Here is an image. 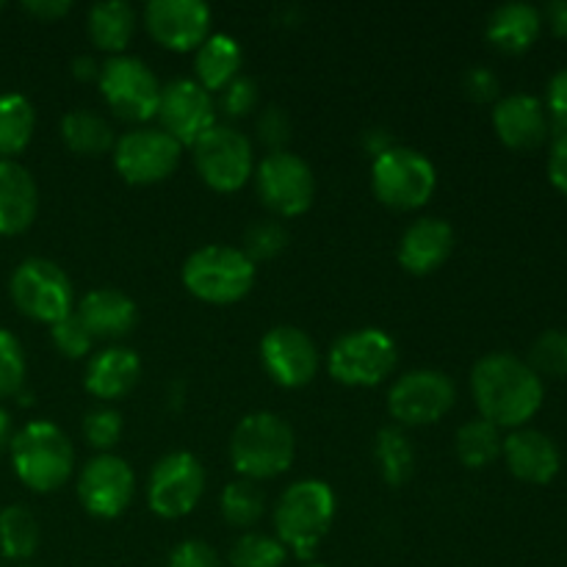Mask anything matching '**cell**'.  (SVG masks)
I'll return each instance as SVG.
<instances>
[{
  "label": "cell",
  "instance_id": "cell-1",
  "mask_svg": "<svg viewBox=\"0 0 567 567\" xmlns=\"http://www.w3.org/2000/svg\"><path fill=\"white\" fill-rule=\"evenodd\" d=\"M471 393L480 408V419L498 430H520L543 408L546 388L526 360L509 352H493L476 360L471 371Z\"/></svg>",
  "mask_w": 567,
  "mask_h": 567
},
{
  "label": "cell",
  "instance_id": "cell-2",
  "mask_svg": "<svg viewBox=\"0 0 567 567\" xmlns=\"http://www.w3.org/2000/svg\"><path fill=\"white\" fill-rule=\"evenodd\" d=\"M336 520V493L321 480L293 482L275 507L277 540L299 559H310Z\"/></svg>",
  "mask_w": 567,
  "mask_h": 567
},
{
  "label": "cell",
  "instance_id": "cell-3",
  "mask_svg": "<svg viewBox=\"0 0 567 567\" xmlns=\"http://www.w3.org/2000/svg\"><path fill=\"white\" fill-rule=\"evenodd\" d=\"M293 454V430L277 413H249L233 430L230 460L241 480H275L291 468Z\"/></svg>",
  "mask_w": 567,
  "mask_h": 567
},
{
  "label": "cell",
  "instance_id": "cell-4",
  "mask_svg": "<svg viewBox=\"0 0 567 567\" xmlns=\"http://www.w3.org/2000/svg\"><path fill=\"white\" fill-rule=\"evenodd\" d=\"M17 480L37 493H53L70 480L75 452L64 432L50 421H31L11 437Z\"/></svg>",
  "mask_w": 567,
  "mask_h": 567
},
{
  "label": "cell",
  "instance_id": "cell-5",
  "mask_svg": "<svg viewBox=\"0 0 567 567\" xmlns=\"http://www.w3.org/2000/svg\"><path fill=\"white\" fill-rule=\"evenodd\" d=\"M183 286L203 302L233 305L252 291L255 264L244 255V249L210 244L186 258Z\"/></svg>",
  "mask_w": 567,
  "mask_h": 567
},
{
  "label": "cell",
  "instance_id": "cell-6",
  "mask_svg": "<svg viewBox=\"0 0 567 567\" xmlns=\"http://www.w3.org/2000/svg\"><path fill=\"white\" fill-rule=\"evenodd\" d=\"M437 172L419 150L396 147L377 155L371 164V188L377 199L393 210H415L426 205L435 194Z\"/></svg>",
  "mask_w": 567,
  "mask_h": 567
},
{
  "label": "cell",
  "instance_id": "cell-7",
  "mask_svg": "<svg viewBox=\"0 0 567 567\" xmlns=\"http://www.w3.org/2000/svg\"><path fill=\"white\" fill-rule=\"evenodd\" d=\"M330 377L349 388L380 385L396 369V343L380 327L347 332L332 343L327 354Z\"/></svg>",
  "mask_w": 567,
  "mask_h": 567
},
{
  "label": "cell",
  "instance_id": "cell-8",
  "mask_svg": "<svg viewBox=\"0 0 567 567\" xmlns=\"http://www.w3.org/2000/svg\"><path fill=\"white\" fill-rule=\"evenodd\" d=\"M17 310L28 319L59 324L72 313V282L61 266L48 258H28L14 269L9 282Z\"/></svg>",
  "mask_w": 567,
  "mask_h": 567
},
{
  "label": "cell",
  "instance_id": "cell-9",
  "mask_svg": "<svg viewBox=\"0 0 567 567\" xmlns=\"http://www.w3.org/2000/svg\"><path fill=\"white\" fill-rule=\"evenodd\" d=\"M100 94L116 116L127 122H147L155 116L161 100V83L136 55H111L100 64Z\"/></svg>",
  "mask_w": 567,
  "mask_h": 567
},
{
  "label": "cell",
  "instance_id": "cell-10",
  "mask_svg": "<svg viewBox=\"0 0 567 567\" xmlns=\"http://www.w3.org/2000/svg\"><path fill=\"white\" fill-rule=\"evenodd\" d=\"M194 166L216 192H238L255 172L252 144L230 125H214L194 142Z\"/></svg>",
  "mask_w": 567,
  "mask_h": 567
},
{
  "label": "cell",
  "instance_id": "cell-11",
  "mask_svg": "<svg viewBox=\"0 0 567 567\" xmlns=\"http://www.w3.org/2000/svg\"><path fill=\"white\" fill-rule=\"evenodd\" d=\"M457 388L452 377L435 369L408 371L393 382L388 393V410L404 426H426L441 421L454 408Z\"/></svg>",
  "mask_w": 567,
  "mask_h": 567
},
{
  "label": "cell",
  "instance_id": "cell-12",
  "mask_svg": "<svg viewBox=\"0 0 567 567\" xmlns=\"http://www.w3.org/2000/svg\"><path fill=\"white\" fill-rule=\"evenodd\" d=\"M205 493V471L188 452H172L155 463L147 482V502L158 518H186Z\"/></svg>",
  "mask_w": 567,
  "mask_h": 567
},
{
  "label": "cell",
  "instance_id": "cell-13",
  "mask_svg": "<svg viewBox=\"0 0 567 567\" xmlns=\"http://www.w3.org/2000/svg\"><path fill=\"white\" fill-rule=\"evenodd\" d=\"M183 147L161 127H136L114 144V166L133 186L161 183L177 169Z\"/></svg>",
  "mask_w": 567,
  "mask_h": 567
},
{
  "label": "cell",
  "instance_id": "cell-14",
  "mask_svg": "<svg viewBox=\"0 0 567 567\" xmlns=\"http://www.w3.org/2000/svg\"><path fill=\"white\" fill-rule=\"evenodd\" d=\"M255 183H258L264 205L277 216H299L313 205V172L299 155L288 150L266 155L255 169Z\"/></svg>",
  "mask_w": 567,
  "mask_h": 567
},
{
  "label": "cell",
  "instance_id": "cell-15",
  "mask_svg": "<svg viewBox=\"0 0 567 567\" xmlns=\"http://www.w3.org/2000/svg\"><path fill=\"white\" fill-rule=\"evenodd\" d=\"M155 116L161 120V131L169 133L181 147H194V142L216 125L214 97L194 78H177L161 86Z\"/></svg>",
  "mask_w": 567,
  "mask_h": 567
},
{
  "label": "cell",
  "instance_id": "cell-16",
  "mask_svg": "<svg viewBox=\"0 0 567 567\" xmlns=\"http://www.w3.org/2000/svg\"><path fill=\"white\" fill-rule=\"evenodd\" d=\"M133 491H136V476L131 465L116 454H100L89 460L78 480V498L94 518H120L131 504Z\"/></svg>",
  "mask_w": 567,
  "mask_h": 567
},
{
  "label": "cell",
  "instance_id": "cell-17",
  "mask_svg": "<svg viewBox=\"0 0 567 567\" xmlns=\"http://www.w3.org/2000/svg\"><path fill=\"white\" fill-rule=\"evenodd\" d=\"M144 25L161 48L188 53L210 37V9L203 0H153L144 9Z\"/></svg>",
  "mask_w": 567,
  "mask_h": 567
},
{
  "label": "cell",
  "instance_id": "cell-18",
  "mask_svg": "<svg viewBox=\"0 0 567 567\" xmlns=\"http://www.w3.org/2000/svg\"><path fill=\"white\" fill-rule=\"evenodd\" d=\"M260 360L271 380L282 388H302L319 371V349L299 327H271L260 341Z\"/></svg>",
  "mask_w": 567,
  "mask_h": 567
},
{
  "label": "cell",
  "instance_id": "cell-19",
  "mask_svg": "<svg viewBox=\"0 0 567 567\" xmlns=\"http://www.w3.org/2000/svg\"><path fill=\"white\" fill-rule=\"evenodd\" d=\"M502 454L509 474L518 476L520 482H529V485H548L563 465L557 443L546 432L529 430V426L509 432L504 437Z\"/></svg>",
  "mask_w": 567,
  "mask_h": 567
},
{
  "label": "cell",
  "instance_id": "cell-20",
  "mask_svg": "<svg viewBox=\"0 0 567 567\" xmlns=\"http://www.w3.org/2000/svg\"><path fill=\"white\" fill-rule=\"evenodd\" d=\"M493 127L507 147L535 150L548 138L551 122H548L543 100L518 92L498 100L493 109Z\"/></svg>",
  "mask_w": 567,
  "mask_h": 567
},
{
  "label": "cell",
  "instance_id": "cell-21",
  "mask_svg": "<svg viewBox=\"0 0 567 567\" xmlns=\"http://www.w3.org/2000/svg\"><path fill=\"white\" fill-rule=\"evenodd\" d=\"M454 249V230L449 221L426 216L410 225L399 241V264L410 275H432L449 260Z\"/></svg>",
  "mask_w": 567,
  "mask_h": 567
},
{
  "label": "cell",
  "instance_id": "cell-22",
  "mask_svg": "<svg viewBox=\"0 0 567 567\" xmlns=\"http://www.w3.org/2000/svg\"><path fill=\"white\" fill-rule=\"evenodd\" d=\"M39 188L31 172L17 161H0V236H20L33 225Z\"/></svg>",
  "mask_w": 567,
  "mask_h": 567
},
{
  "label": "cell",
  "instance_id": "cell-23",
  "mask_svg": "<svg viewBox=\"0 0 567 567\" xmlns=\"http://www.w3.org/2000/svg\"><path fill=\"white\" fill-rule=\"evenodd\" d=\"M75 316L86 327L92 338H116L127 336L136 327V302L116 288H94L78 305Z\"/></svg>",
  "mask_w": 567,
  "mask_h": 567
},
{
  "label": "cell",
  "instance_id": "cell-24",
  "mask_svg": "<svg viewBox=\"0 0 567 567\" xmlns=\"http://www.w3.org/2000/svg\"><path fill=\"white\" fill-rule=\"evenodd\" d=\"M138 377H142L138 354L127 347H109L89 360L83 385L97 399H120L133 391Z\"/></svg>",
  "mask_w": 567,
  "mask_h": 567
},
{
  "label": "cell",
  "instance_id": "cell-25",
  "mask_svg": "<svg viewBox=\"0 0 567 567\" xmlns=\"http://www.w3.org/2000/svg\"><path fill=\"white\" fill-rule=\"evenodd\" d=\"M543 14L532 3H504L487 20V39L502 53H526L540 37Z\"/></svg>",
  "mask_w": 567,
  "mask_h": 567
},
{
  "label": "cell",
  "instance_id": "cell-26",
  "mask_svg": "<svg viewBox=\"0 0 567 567\" xmlns=\"http://www.w3.org/2000/svg\"><path fill=\"white\" fill-rule=\"evenodd\" d=\"M241 70V48L227 33H210L194 55V72L197 83L205 92H219L227 89L238 78Z\"/></svg>",
  "mask_w": 567,
  "mask_h": 567
},
{
  "label": "cell",
  "instance_id": "cell-27",
  "mask_svg": "<svg viewBox=\"0 0 567 567\" xmlns=\"http://www.w3.org/2000/svg\"><path fill=\"white\" fill-rule=\"evenodd\" d=\"M136 28V14L125 0H103L89 11V37L105 53L122 55Z\"/></svg>",
  "mask_w": 567,
  "mask_h": 567
},
{
  "label": "cell",
  "instance_id": "cell-28",
  "mask_svg": "<svg viewBox=\"0 0 567 567\" xmlns=\"http://www.w3.org/2000/svg\"><path fill=\"white\" fill-rule=\"evenodd\" d=\"M37 127V111L25 94H0V161H11L28 147Z\"/></svg>",
  "mask_w": 567,
  "mask_h": 567
},
{
  "label": "cell",
  "instance_id": "cell-29",
  "mask_svg": "<svg viewBox=\"0 0 567 567\" xmlns=\"http://www.w3.org/2000/svg\"><path fill=\"white\" fill-rule=\"evenodd\" d=\"M61 138L78 155H103L114 147V131L105 116L89 109H75L61 120Z\"/></svg>",
  "mask_w": 567,
  "mask_h": 567
},
{
  "label": "cell",
  "instance_id": "cell-30",
  "mask_svg": "<svg viewBox=\"0 0 567 567\" xmlns=\"http://www.w3.org/2000/svg\"><path fill=\"white\" fill-rule=\"evenodd\" d=\"M374 457L377 463H380L382 480L391 487H402L404 482H410V476H413V446H410V437L404 435L399 426H385V430H380L374 443Z\"/></svg>",
  "mask_w": 567,
  "mask_h": 567
},
{
  "label": "cell",
  "instance_id": "cell-31",
  "mask_svg": "<svg viewBox=\"0 0 567 567\" xmlns=\"http://www.w3.org/2000/svg\"><path fill=\"white\" fill-rule=\"evenodd\" d=\"M39 548V524L22 504L0 509V554L6 559H31Z\"/></svg>",
  "mask_w": 567,
  "mask_h": 567
},
{
  "label": "cell",
  "instance_id": "cell-32",
  "mask_svg": "<svg viewBox=\"0 0 567 567\" xmlns=\"http://www.w3.org/2000/svg\"><path fill=\"white\" fill-rule=\"evenodd\" d=\"M504 446L502 430L485 419L465 421L457 430V457L468 468H485L498 460Z\"/></svg>",
  "mask_w": 567,
  "mask_h": 567
},
{
  "label": "cell",
  "instance_id": "cell-33",
  "mask_svg": "<svg viewBox=\"0 0 567 567\" xmlns=\"http://www.w3.org/2000/svg\"><path fill=\"white\" fill-rule=\"evenodd\" d=\"M266 498L260 493L258 482L252 480H236L225 487L221 493V515L236 529H249L264 518Z\"/></svg>",
  "mask_w": 567,
  "mask_h": 567
},
{
  "label": "cell",
  "instance_id": "cell-34",
  "mask_svg": "<svg viewBox=\"0 0 567 567\" xmlns=\"http://www.w3.org/2000/svg\"><path fill=\"white\" fill-rule=\"evenodd\" d=\"M286 546L269 535H241L230 548V567H282L286 565Z\"/></svg>",
  "mask_w": 567,
  "mask_h": 567
},
{
  "label": "cell",
  "instance_id": "cell-35",
  "mask_svg": "<svg viewBox=\"0 0 567 567\" xmlns=\"http://www.w3.org/2000/svg\"><path fill=\"white\" fill-rule=\"evenodd\" d=\"M529 365L540 377H567V330H546L529 352Z\"/></svg>",
  "mask_w": 567,
  "mask_h": 567
},
{
  "label": "cell",
  "instance_id": "cell-36",
  "mask_svg": "<svg viewBox=\"0 0 567 567\" xmlns=\"http://www.w3.org/2000/svg\"><path fill=\"white\" fill-rule=\"evenodd\" d=\"M25 382V354L14 332L0 330V399L17 396Z\"/></svg>",
  "mask_w": 567,
  "mask_h": 567
},
{
  "label": "cell",
  "instance_id": "cell-37",
  "mask_svg": "<svg viewBox=\"0 0 567 567\" xmlns=\"http://www.w3.org/2000/svg\"><path fill=\"white\" fill-rule=\"evenodd\" d=\"M244 244H247L244 255H247L252 264L255 260H269L275 258L277 252L286 249L288 233L280 221H255V225L247 230Z\"/></svg>",
  "mask_w": 567,
  "mask_h": 567
},
{
  "label": "cell",
  "instance_id": "cell-38",
  "mask_svg": "<svg viewBox=\"0 0 567 567\" xmlns=\"http://www.w3.org/2000/svg\"><path fill=\"white\" fill-rule=\"evenodd\" d=\"M83 437L89 441V446L109 454V449H114L122 437V415L111 408L92 410L83 419Z\"/></svg>",
  "mask_w": 567,
  "mask_h": 567
},
{
  "label": "cell",
  "instance_id": "cell-39",
  "mask_svg": "<svg viewBox=\"0 0 567 567\" xmlns=\"http://www.w3.org/2000/svg\"><path fill=\"white\" fill-rule=\"evenodd\" d=\"M50 338H53L55 349L72 360L89 354V349H92L94 343V338L89 336V330L81 324V319H78L75 313H70L66 319H61L59 324L50 327Z\"/></svg>",
  "mask_w": 567,
  "mask_h": 567
},
{
  "label": "cell",
  "instance_id": "cell-40",
  "mask_svg": "<svg viewBox=\"0 0 567 567\" xmlns=\"http://www.w3.org/2000/svg\"><path fill=\"white\" fill-rule=\"evenodd\" d=\"M258 138L264 144H269L271 153L286 150V142L291 138V120H288L286 111L277 109V105H269L258 116Z\"/></svg>",
  "mask_w": 567,
  "mask_h": 567
},
{
  "label": "cell",
  "instance_id": "cell-41",
  "mask_svg": "<svg viewBox=\"0 0 567 567\" xmlns=\"http://www.w3.org/2000/svg\"><path fill=\"white\" fill-rule=\"evenodd\" d=\"M546 114L557 133H567V70L554 72L546 89Z\"/></svg>",
  "mask_w": 567,
  "mask_h": 567
},
{
  "label": "cell",
  "instance_id": "cell-42",
  "mask_svg": "<svg viewBox=\"0 0 567 567\" xmlns=\"http://www.w3.org/2000/svg\"><path fill=\"white\" fill-rule=\"evenodd\" d=\"M258 83L252 78L238 75L230 86L225 89V111L230 116H247L252 114L255 105H258Z\"/></svg>",
  "mask_w": 567,
  "mask_h": 567
},
{
  "label": "cell",
  "instance_id": "cell-43",
  "mask_svg": "<svg viewBox=\"0 0 567 567\" xmlns=\"http://www.w3.org/2000/svg\"><path fill=\"white\" fill-rule=\"evenodd\" d=\"M166 567H221L219 554L203 540H186L169 554Z\"/></svg>",
  "mask_w": 567,
  "mask_h": 567
},
{
  "label": "cell",
  "instance_id": "cell-44",
  "mask_svg": "<svg viewBox=\"0 0 567 567\" xmlns=\"http://www.w3.org/2000/svg\"><path fill=\"white\" fill-rule=\"evenodd\" d=\"M465 92L476 103H487V100L498 97V78L493 75L487 66H474L465 72Z\"/></svg>",
  "mask_w": 567,
  "mask_h": 567
},
{
  "label": "cell",
  "instance_id": "cell-45",
  "mask_svg": "<svg viewBox=\"0 0 567 567\" xmlns=\"http://www.w3.org/2000/svg\"><path fill=\"white\" fill-rule=\"evenodd\" d=\"M548 177H551L554 188L567 197V133H557L548 153Z\"/></svg>",
  "mask_w": 567,
  "mask_h": 567
},
{
  "label": "cell",
  "instance_id": "cell-46",
  "mask_svg": "<svg viewBox=\"0 0 567 567\" xmlns=\"http://www.w3.org/2000/svg\"><path fill=\"white\" fill-rule=\"evenodd\" d=\"M72 9L70 0H25V11H31L39 20H55Z\"/></svg>",
  "mask_w": 567,
  "mask_h": 567
},
{
  "label": "cell",
  "instance_id": "cell-47",
  "mask_svg": "<svg viewBox=\"0 0 567 567\" xmlns=\"http://www.w3.org/2000/svg\"><path fill=\"white\" fill-rule=\"evenodd\" d=\"M546 17L548 28H551L557 37H567V0H551L546 6V11H540Z\"/></svg>",
  "mask_w": 567,
  "mask_h": 567
},
{
  "label": "cell",
  "instance_id": "cell-48",
  "mask_svg": "<svg viewBox=\"0 0 567 567\" xmlns=\"http://www.w3.org/2000/svg\"><path fill=\"white\" fill-rule=\"evenodd\" d=\"M391 147H393V138L388 131H382V127H371V131H365V150H369L374 158L377 155L388 153Z\"/></svg>",
  "mask_w": 567,
  "mask_h": 567
},
{
  "label": "cell",
  "instance_id": "cell-49",
  "mask_svg": "<svg viewBox=\"0 0 567 567\" xmlns=\"http://www.w3.org/2000/svg\"><path fill=\"white\" fill-rule=\"evenodd\" d=\"M72 72H75V78H81V81H92V78H100V64L94 59H89V55H78V59L72 61Z\"/></svg>",
  "mask_w": 567,
  "mask_h": 567
},
{
  "label": "cell",
  "instance_id": "cell-50",
  "mask_svg": "<svg viewBox=\"0 0 567 567\" xmlns=\"http://www.w3.org/2000/svg\"><path fill=\"white\" fill-rule=\"evenodd\" d=\"M11 415L0 408V454L11 446Z\"/></svg>",
  "mask_w": 567,
  "mask_h": 567
},
{
  "label": "cell",
  "instance_id": "cell-51",
  "mask_svg": "<svg viewBox=\"0 0 567 567\" xmlns=\"http://www.w3.org/2000/svg\"><path fill=\"white\" fill-rule=\"evenodd\" d=\"M305 567H324V565H305Z\"/></svg>",
  "mask_w": 567,
  "mask_h": 567
},
{
  "label": "cell",
  "instance_id": "cell-52",
  "mask_svg": "<svg viewBox=\"0 0 567 567\" xmlns=\"http://www.w3.org/2000/svg\"><path fill=\"white\" fill-rule=\"evenodd\" d=\"M0 9H3V3H0Z\"/></svg>",
  "mask_w": 567,
  "mask_h": 567
}]
</instances>
